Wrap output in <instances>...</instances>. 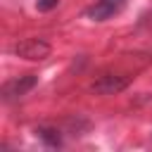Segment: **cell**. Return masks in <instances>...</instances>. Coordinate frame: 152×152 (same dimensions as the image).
Instances as JSON below:
<instances>
[{"mask_svg":"<svg viewBox=\"0 0 152 152\" xmlns=\"http://www.w3.org/2000/svg\"><path fill=\"white\" fill-rule=\"evenodd\" d=\"M14 55L17 57H24V59H31V62H38V59H45L50 55V43L43 40V38H24L19 40L14 48Z\"/></svg>","mask_w":152,"mask_h":152,"instance_id":"obj_1","label":"cell"},{"mask_svg":"<svg viewBox=\"0 0 152 152\" xmlns=\"http://www.w3.org/2000/svg\"><path fill=\"white\" fill-rule=\"evenodd\" d=\"M126 88H128V78L119 76V74H102L90 86V90L97 93V95H116V93H121Z\"/></svg>","mask_w":152,"mask_h":152,"instance_id":"obj_2","label":"cell"},{"mask_svg":"<svg viewBox=\"0 0 152 152\" xmlns=\"http://www.w3.org/2000/svg\"><path fill=\"white\" fill-rule=\"evenodd\" d=\"M38 83V76L36 74H24V76H17L12 81H7L2 86V100H17L21 95H26L28 90H33V86Z\"/></svg>","mask_w":152,"mask_h":152,"instance_id":"obj_3","label":"cell"},{"mask_svg":"<svg viewBox=\"0 0 152 152\" xmlns=\"http://www.w3.org/2000/svg\"><path fill=\"white\" fill-rule=\"evenodd\" d=\"M126 0H95V5H90L86 10V14L95 21H104V19H112L114 14H119L124 10Z\"/></svg>","mask_w":152,"mask_h":152,"instance_id":"obj_4","label":"cell"},{"mask_svg":"<svg viewBox=\"0 0 152 152\" xmlns=\"http://www.w3.org/2000/svg\"><path fill=\"white\" fill-rule=\"evenodd\" d=\"M36 133H38V138H40L48 147H59V145H62V135H59V131L52 128V126H38Z\"/></svg>","mask_w":152,"mask_h":152,"instance_id":"obj_5","label":"cell"},{"mask_svg":"<svg viewBox=\"0 0 152 152\" xmlns=\"http://www.w3.org/2000/svg\"><path fill=\"white\" fill-rule=\"evenodd\" d=\"M57 5H59V0H36L38 12H50V10H55Z\"/></svg>","mask_w":152,"mask_h":152,"instance_id":"obj_6","label":"cell"}]
</instances>
